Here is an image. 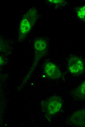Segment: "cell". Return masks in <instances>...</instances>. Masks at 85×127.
<instances>
[{
  "label": "cell",
  "mask_w": 85,
  "mask_h": 127,
  "mask_svg": "<svg viewBox=\"0 0 85 127\" xmlns=\"http://www.w3.org/2000/svg\"><path fill=\"white\" fill-rule=\"evenodd\" d=\"M68 67L70 72L75 74L81 73L84 69V64L81 60L76 57H73L70 59Z\"/></svg>",
  "instance_id": "obj_2"
},
{
  "label": "cell",
  "mask_w": 85,
  "mask_h": 127,
  "mask_svg": "<svg viewBox=\"0 0 85 127\" xmlns=\"http://www.w3.org/2000/svg\"><path fill=\"white\" fill-rule=\"evenodd\" d=\"M46 41L40 38L36 40L34 43L35 54H41L44 52L47 48Z\"/></svg>",
  "instance_id": "obj_4"
},
{
  "label": "cell",
  "mask_w": 85,
  "mask_h": 127,
  "mask_svg": "<svg viewBox=\"0 0 85 127\" xmlns=\"http://www.w3.org/2000/svg\"><path fill=\"white\" fill-rule=\"evenodd\" d=\"M31 25L30 22L26 19H23L21 21L20 25L21 32L23 34H26L30 31Z\"/></svg>",
  "instance_id": "obj_5"
},
{
  "label": "cell",
  "mask_w": 85,
  "mask_h": 127,
  "mask_svg": "<svg viewBox=\"0 0 85 127\" xmlns=\"http://www.w3.org/2000/svg\"><path fill=\"white\" fill-rule=\"evenodd\" d=\"M62 104L61 98L57 96L50 97L46 103V107L48 112L50 115L55 114L60 110Z\"/></svg>",
  "instance_id": "obj_1"
},
{
  "label": "cell",
  "mask_w": 85,
  "mask_h": 127,
  "mask_svg": "<svg viewBox=\"0 0 85 127\" xmlns=\"http://www.w3.org/2000/svg\"><path fill=\"white\" fill-rule=\"evenodd\" d=\"M45 71L47 75L52 79H57L61 76V73L59 69L54 64L50 62L46 63Z\"/></svg>",
  "instance_id": "obj_3"
},
{
  "label": "cell",
  "mask_w": 85,
  "mask_h": 127,
  "mask_svg": "<svg viewBox=\"0 0 85 127\" xmlns=\"http://www.w3.org/2000/svg\"><path fill=\"white\" fill-rule=\"evenodd\" d=\"M77 95L81 98H85V81L83 82L79 88Z\"/></svg>",
  "instance_id": "obj_6"
}]
</instances>
